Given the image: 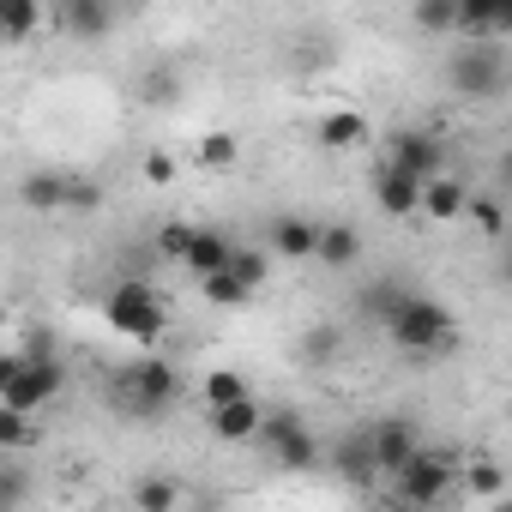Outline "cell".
<instances>
[{
  "label": "cell",
  "mask_w": 512,
  "mask_h": 512,
  "mask_svg": "<svg viewBox=\"0 0 512 512\" xmlns=\"http://www.w3.org/2000/svg\"><path fill=\"white\" fill-rule=\"evenodd\" d=\"M320 464H326V470H338L350 488H374V482H380V470H374V446H368V428H350V434L320 458Z\"/></svg>",
  "instance_id": "30bf717a"
},
{
  "label": "cell",
  "mask_w": 512,
  "mask_h": 512,
  "mask_svg": "<svg viewBox=\"0 0 512 512\" xmlns=\"http://www.w3.org/2000/svg\"><path fill=\"white\" fill-rule=\"evenodd\" d=\"M464 217H470L482 235H500V229H506V211H500L494 193H470V199H464Z\"/></svg>",
  "instance_id": "83f0119b"
},
{
  "label": "cell",
  "mask_w": 512,
  "mask_h": 512,
  "mask_svg": "<svg viewBox=\"0 0 512 512\" xmlns=\"http://www.w3.org/2000/svg\"><path fill=\"white\" fill-rule=\"evenodd\" d=\"M187 494H181V482H169V476H145L139 488H133V506L139 512H175Z\"/></svg>",
  "instance_id": "d4e9b609"
},
{
  "label": "cell",
  "mask_w": 512,
  "mask_h": 512,
  "mask_svg": "<svg viewBox=\"0 0 512 512\" xmlns=\"http://www.w3.org/2000/svg\"><path fill=\"white\" fill-rule=\"evenodd\" d=\"M61 386H67V368H61V356L49 350V356H19L13 362V374H7V386H0V404H13V410H43V404H55L61 398Z\"/></svg>",
  "instance_id": "8992f818"
},
{
  "label": "cell",
  "mask_w": 512,
  "mask_h": 512,
  "mask_svg": "<svg viewBox=\"0 0 512 512\" xmlns=\"http://www.w3.org/2000/svg\"><path fill=\"white\" fill-rule=\"evenodd\" d=\"M416 193H422V181L398 175L392 163H380V169H374V205H380L386 217H416Z\"/></svg>",
  "instance_id": "d6986e66"
},
{
  "label": "cell",
  "mask_w": 512,
  "mask_h": 512,
  "mask_svg": "<svg viewBox=\"0 0 512 512\" xmlns=\"http://www.w3.org/2000/svg\"><path fill=\"white\" fill-rule=\"evenodd\" d=\"M235 157H241L235 133H205V139H199V163H205V169H229Z\"/></svg>",
  "instance_id": "f1b7e54d"
},
{
  "label": "cell",
  "mask_w": 512,
  "mask_h": 512,
  "mask_svg": "<svg viewBox=\"0 0 512 512\" xmlns=\"http://www.w3.org/2000/svg\"><path fill=\"white\" fill-rule=\"evenodd\" d=\"M61 31L73 43H103L115 31V0H61Z\"/></svg>",
  "instance_id": "9a60e30c"
},
{
  "label": "cell",
  "mask_w": 512,
  "mask_h": 512,
  "mask_svg": "<svg viewBox=\"0 0 512 512\" xmlns=\"http://www.w3.org/2000/svg\"><path fill=\"white\" fill-rule=\"evenodd\" d=\"M260 416H266V404L253 398V392H241V398H223V404H211V416H205V428L217 434V440H253L260 434Z\"/></svg>",
  "instance_id": "7c38bea8"
},
{
  "label": "cell",
  "mask_w": 512,
  "mask_h": 512,
  "mask_svg": "<svg viewBox=\"0 0 512 512\" xmlns=\"http://www.w3.org/2000/svg\"><path fill=\"white\" fill-rule=\"evenodd\" d=\"M229 278H241L247 290H260V284H272V247H229V266H223Z\"/></svg>",
  "instance_id": "7402d4cb"
},
{
  "label": "cell",
  "mask_w": 512,
  "mask_h": 512,
  "mask_svg": "<svg viewBox=\"0 0 512 512\" xmlns=\"http://www.w3.org/2000/svg\"><path fill=\"white\" fill-rule=\"evenodd\" d=\"M338 350V332H308V356H332Z\"/></svg>",
  "instance_id": "d590c367"
},
{
  "label": "cell",
  "mask_w": 512,
  "mask_h": 512,
  "mask_svg": "<svg viewBox=\"0 0 512 512\" xmlns=\"http://www.w3.org/2000/svg\"><path fill=\"white\" fill-rule=\"evenodd\" d=\"M392 344L404 350V356H434V350H446L452 344V332H458V314L440 302V296H404L398 302V314H392Z\"/></svg>",
  "instance_id": "6da1fadb"
},
{
  "label": "cell",
  "mask_w": 512,
  "mask_h": 512,
  "mask_svg": "<svg viewBox=\"0 0 512 512\" xmlns=\"http://www.w3.org/2000/svg\"><path fill=\"white\" fill-rule=\"evenodd\" d=\"M25 500V476H13L7 464H0V506H19Z\"/></svg>",
  "instance_id": "e575fe53"
},
{
  "label": "cell",
  "mask_w": 512,
  "mask_h": 512,
  "mask_svg": "<svg viewBox=\"0 0 512 512\" xmlns=\"http://www.w3.org/2000/svg\"><path fill=\"white\" fill-rule=\"evenodd\" d=\"M253 440H266V452H272V464L278 470H290V476H308V470H320V440L308 434V422H302V410H266L260 416V434Z\"/></svg>",
  "instance_id": "277c9868"
},
{
  "label": "cell",
  "mask_w": 512,
  "mask_h": 512,
  "mask_svg": "<svg viewBox=\"0 0 512 512\" xmlns=\"http://www.w3.org/2000/svg\"><path fill=\"white\" fill-rule=\"evenodd\" d=\"M103 320H109L121 338H133V344H157V338L169 332V308H163V296H157L145 278H121V284L109 290V302H103Z\"/></svg>",
  "instance_id": "7a4b0ae2"
},
{
  "label": "cell",
  "mask_w": 512,
  "mask_h": 512,
  "mask_svg": "<svg viewBox=\"0 0 512 512\" xmlns=\"http://www.w3.org/2000/svg\"><path fill=\"white\" fill-rule=\"evenodd\" d=\"M13 362H19L13 350H0V386H7V374H13Z\"/></svg>",
  "instance_id": "8d00e7d4"
},
{
  "label": "cell",
  "mask_w": 512,
  "mask_h": 512,
  "mask_svg": "<svg viewBox=\"0 0 512 512\" xmlns=\"http://www.w3.org/2000/svg\"><path fill=\"white\" fill-rule=\"evenodd\" d=\"M314 139L326 151H356V145H368V115L362 109H326L314 121Z\"/></svg>",
  "instance_id": "ac0fdd59"
},
{
  "label": "cell",
  "mask_w": 512,
  "mask_h": 512,
  "mask_svg": "<svg viewBox=\"0 0 512 512\" xmlns=\"http://www.w3.org/2000/svg\"><path fill=\"white\" fill-rule=\"evenodd\" d=\"M43 25V0H0V43H31Z\"/></svg>",
  "instance_id": "44dd1931"
},
{
  "label": "cell",
  "mask_w": 512,
  "mask_h": 512,
  "mask_svg": "<svg viewBox=\"0 0 512 512\" xmlns=\"http://www.w3.org/2000/svg\"><path fill=\"white\" fill-rule=\"evenodd\" d=\"M464 482H470L476 500H500L506 494V470H494V464H464Z\"/></svg>",
  "instance_id": "f546056e"
},
{
  "label": "cell",
  "mask_w": 512,
  "mask_h": 512,
  "mask_svg": "<svg viewBox=\"0 0 512 512\" xmlns=\"http://www.w3.org/2000/svg\"><path fill=\"white\" fill-rule=\"evenodd\" d=\"M199 290H205V302H211V308H241V302H253V290H247L241 278H229V272H205V278H199Z\"/></svg>",
  "instance_id": "484cf974"
},
{
  "label": "cell",
  "mask_w": 512,
  "mask_h": 512,
  "mask_svg": "<svg viewBox=\"0 0 512 512\" xmlns=\"http://www.w3.org/2000/svg\"><path fill=\"white\" fill-rule=\"evenodd\" d=\"M103 205V187L91 181V175H67V199H61V211H97Z\"/></svg>",
  "instance_id": "4dcf8cb0"
},
{
  "label": "cell",
  "mask_w": 512,
  "mask_h": 512,
  "mask_svg": "<svg viewBox=\"0 0 512 512\" xmlns=\"http://www.w3.org/2000/svg\"><path fill=\"white\" fill-rule=\"evenodd\" d=\"M229 247H235V235L229 229H217V223H193V235H187V253H181V272H193V278H205V272H223L229 266Z\"/></svg>",
  "instance_id": "8fae6325"
},
{
  "label": "cell",
  "mask_w": 512,
  "mask_h": 512,
  "mask_svg": "<svg viewBox=\"0 0 512 512\" xmlns=\"http://www.w3.org/2000/svg\"><path fill=\"white\" fill-rule=\"evenodd\" d=\"M314 260H320L326 272H350V266L362 260V229H356V223H320Z\"/></svg>",
  "instance_id": "2e32d148"
},
{
  "label": "cell",
  "mask_w": 512,
  "mask_h": 512,
  "mask_svg": "<svg viewBox=\"0 0 512 512\" xmlns=\"http://www.w3.org/2000/svg\"><path fill=\"white\" fill-rule=\"evenodd\" d=\"M145 181L151 187H169L175 181V157L169 151H145Z\"/></svg>",
  "instance_id": "836d02e7"
},
{
  "label": "cell",
  "mask_w": 512,
  "mask_h": 512,
  "mask_svg": "<svg viewBox=\"0 0 512 512\" xmlns=\"http://www.w3.org/2000/svg\"><path fill=\"white\" fill-rule=\"evenodd\" d=\"M452 482H458V458L416 446V452L392 470V500H398V506H440V500L452 494Z\"/></svg>",
  "instance_id": "3957f363"
},
{
  "label": "cell",
  "mask_w": 512,
  "mask_h": 512,
  "mask_svg": "<svg viewBox=\"0 0 512 512\" xmlns=\"http://www.w3.org/2000/svg\"><path fill=\"white\" fill-rule=\"evenodd\" d=\"M314 241H320L314 217H296V211L272 217V253H278V260H314Z\"/></svg>",
  "instance_id": "e0dca14e"
},
{
  "label": "cell",
  "mask_w": 512,
  "mask_h": 512,
  "mask_svg": "<svg viewBox=\"0 0 512 512\" xmlns=\"http://www.w3.org/2000/svg\"><path fill=\"white\" fill-rule=\"evenodd\" d=\"M19 199H25L31 211L55 217V211H61V199H67V169H31V175L19 181Z\"/></svg>",
  "instance_id": "ffe728a7"
},
{
  "label": "cell",
  "mask_w": 512,
  "mask_h": 512,
  "mask_svg": "<svg viewBox=\"0 0 512 512\" xmlns=\"http://www.w3.org/2000/svg\"><path fill=\"white\" fill-rule=\"evenodd\" d=\"M446 79H452V91H464V97H500V91H506V79H512L500 37H482V43H470V37H464V49L452 55Z\"/></svg>",
  "instance_id": "5b68a950"
},
{
  "label": "cell",
  "mask_w": 512,
  "mask_h": 512,
  "mask_svg": "<svg viewBox=\"0 0 512 512\" xmlns=\"http://www.w3.org/2000/svg\"><path fill=\"white\" fill-rule=\"evenodd\" d=\"M43 440L37 416L31 410H13V404H0V452H31Z\"/></svg>",
  "instance_id": "603a6c76"
},
{
  "label": "cell",
  "mask_w": 512,
  "mask_h": 512,
  "mask_svg": "<svg viewBox=\"0 0 512 512\" xmlns=\"http://www.w3.org/2000/svg\"><path fill=\"white\" fill-rule=\"evenodd\" d=\"M121 392H127V404L139 410V416H157V410H169L175 398H181V368L175 362H133L127 374H121Z\"/></svg>",
  "instance_id": "52a82bcc"
},
{
  "label": "cell",
  "mask_w": 512,
  "mask_h": 512,
  "mask_svg": "<svg viewBox=\"0 0 512 512\" xmlns=\"http://www.w3.org/2000/svg\"><path fill=\"white\" fill-rule=\"evenodd\" d=\"M452 25H458L452 0H416V31L422 37H452Z\"/></svg>",
  "instance_id": "4316f807"
},
{
  "label": "cell",
  "mask_w": 512,
  "mask_h": 512,
  "mask_svg": "<svg viewBox=\"0 0 512 512\" xmlns=\"http://www.w3.org/2000/svg\"><path fill=\"white\" fill-rule=\"evenodd\" d=\"M464 199H470V181L440 169V175H428V181H422L416 211H422L428 223H458V217H464Z\"/></svg>",
  "instance_id": "4fadbf2b"
},
{
  "label": "cell",
  "mask_w": 512,
  "mask_h": 512,
  "mask_svg": "<svg viewBox=\"0 0 512 512\" xmlns=\"http://www.w3.org/2000/svg\"><path fill=\"white\" fill-rule=\"evenodd\" d=\"M404 296H410V290H404V284H398V278H374V284H368V290H362V314H368V320H374V326H380V332H386V326H392V314H398V302H404Z\"/></svg>",
  "instance_id": "cb8c5ba5"
},
{
  "label": "cell",
  "mask_w": 512,
  "mask_h": 512,
  "mask_svg": "<svg viewBox=\"0 0 512 512\" xmlns=\"http://www.w3.org/2000/svg\"><path fill=\"white\" fill-rule=\"evenodd\" d=\"M187 235H193V223H187V217H169V223L157 229V253H163V260H181V253H187Z\"/></svg>",
  "instance_id": "d6a6232c"
},
{
  "label": "cell",
  "mask_w": 512,
  "mask_h": 512,
  "mask_svg": "<svg viewBox=\"0 0 512 512\" xmlns=\"http://www.w3.org/2000/svg\"><path fill=\"white\" fill-rule=\"evenodd\" d=\"M368 446H374V470L392 476V470L422 446V434H416L410 416H386V422H368Z\"/></svg>",
  "instance_id": "9c48e42d"
},
{
  "label": "cell",
  "mask_w": 512,
  "mask_h": 512,
  "mask_svg": "<svg viewBox=\"0 0 512 512\" xmlns=\"http://www.w3.org/2000/svg\"><path fill=\"white\" fill-rule=\"evenodd\" d=\"M452 7H458L452 37L482 43V37H506L512 31V0H452Z\"/></svg>",
  "instance_id": "5bb4252c"
},
{
  "label": "cell",
  "mask_w": 512,
  "mask_h": 512,
  "mask_svg": "<svg viewBox=\"0 0 512 512\" xmlns=\"http://www.w3.org/2000/svg\"><path fill=\"white\" fill-rule=\"evenodd\" d=\"M241 392H247V380L235 368H211L205 374V404H223V398H241Z\"/></svg>",
  "instance_id": "1f68e13d"
},
{
  "label": "cell",
  "mask_w": 512,
  "mask_h": 512,
  "mask_svg": "<svg viewBox=\"0 0 512 512\" xmlns=\"http://www.w3.org/2000/svg\"><path fill=\"white\" fill-rule=\"evenodd\" d=\"M386 163H392L398 175H410V181H428V175L446 169V139H440L434 127H404V133H392Z\"/></svg>",
  "instance_id": "ba28073f"
}]
</instances>
